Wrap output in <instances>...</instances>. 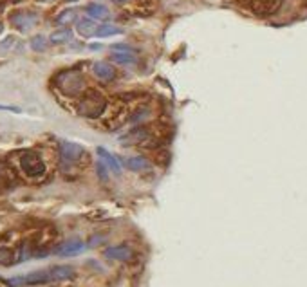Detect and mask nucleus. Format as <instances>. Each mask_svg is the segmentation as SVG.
Wrapping results in <instances>:
<instances>
[{
	"label": "nucleus",
	"instance_id": "obj_1",
	"mask_svg": "<svg viewBox=\"0 0 307 287\" xmlns=\"http://www.w3.org/2000/svg\"><path fill=\"white\" fill-rule=\"evenodd\" d=\"M55 85L62 94L69 98L81 96L85 92V78L80 69H65L55 76Z\"/></svg>",
	"mask_w": 307,
	"mask_h": 287
},
{
	"label": "nucleus",
	"instance_id": "obj_2",
	"mask_svg": "<svg viewBox=\"0 0 307 287\" xmlns=\"http://www.w3.org/2000/svg\"><path fill=\"white\" fill-rule=\"evenodd\" d=\"M107 105H109V102L100 90L89 89L81 94L80 102H78V114L91 119L100 118L107 110Z\"/></svg>",
	"mask_w": 307,
	"mask_h": 287
},
{
	"label": "nucleus",
	"instance_id": "obj_3",
	"mask_svg": "<svg viewBox=\"0 0 307 287\" xmlns=\"http://www.w3.org/2000/svg\"><path fill=\"white\" fill-rule=\"evenodd\" d=\"M20 168L27 177H42L46 173V163L40 157V154L34 150H27L20 156Z\"/></svg>",
	"mask_w": 307,
	"mask_h": 287
},
{
	"label": "nucleus",
	"instance_id": "obj_4",
	"mask_svg": "<svg viewBox=\"0 0 307 287\" xmlns=\"http://www.w3.org/2000/svg\"><path fill=\"white\" fill-rule=\"evenodd\" d=\"M248 6L258 17H271L282 8V0H248Z\"/></svg>",
	"mask_w": 307,
	"mask_h": 287
},
{
	"label": "nucleus",
	"instance_id": "obj_5",
	"mask_svg": "<svg viewBox=\"0 0 307 287\" xmlns=\"http://www.w3.org/2000/svg\"><path fill=\"white\" fill-rule=\"evenodd\" d=\"M9 20L18 31H29L31 27L36 26L38 15L34 11H15Z\"/></svg>",
	"mask_w": 307,
	"mask_h": 287
},
{
	"label": "nucleus",
	"instance_id": "obj_6",
	"mask_svg": "<svg viewBox=\"0 0 307 287\" xmlns=\"http://www.w3.org/2000/svg\"><path fill=\"white\" fill-rule=\"evenodd\" d=\"M60 156L67 163H78L85 156V148L72 141H62L60 143Z\"/></svg>",
	"mask_w": 307,
	"mask_h": 287
},
{
	"label": "nucleus",
	"instance_id": "obj_7",
	"mask_svg": "<svg viewBox=\"0 0 307 287\" xmlns=\"http://www.w3.org/2000/svg\"><path fill=\"white\" fill-rule=\"evenodd\" d=\"M85 248V244L80 241V238H71V241L63 242L58 248L55 249V253L60 255V257H74V255L81 253Z\"/></svg>",
	"mask_w": 307,
	"mask_h": 287
},
{
	"label": "nucleus",
	"instance_id": "obj_8",
	"mask_svg": "<svg viewBox=\"0 0 307 287\" xmlns=\"http://www.w3.org/2000/svg\"><path fill=\"white\" fill-rule=\"evenodd\" d=\"M105 257L110 258V260H119V262H128L132 260L134 253L128 246H110V248L105 249Z\"/></svg>",
	"mask_w": 307,
	"mask_h": 287
},
{
	"label": "nucleus",
	"instance_id": "obj_9",
	"mask_svg": "<svg viewBox=\"0 0 307 287\" xmlns=\"http://www.w3.org/2000/svg\"><path fill=\"white\" fill-rule=\"evenodd\" d=\"M93 72L96 74V78H100L103 81H110L116 78V69L109 62H96L93 65Z\"/></svg>",
	"mask_w": 307,
	"mask_h": 287
},
{
	"label": "nucleus",
	"instance_id": "obj_10",
	"mask_svg": "<svg viewBox=\"0 0 307 287\" xmlns=\"http://www.w3.org/2000/svg\"><path fill=\"white\" fill-rule=\"evenodd\" d=\"M96 154L100 156L101 163H105L107 168H109L110 172H114L116 175H119V173H121V165H119V161L116 159V157H114L110 152H107L105 148H103V147H98Z\"/></svg>",
	"mask_w": 307,
	"mask_h": 287
},
{
	"label": "nucleus",
	"instance_id": "obj_11",
	"mask_svg": "<svg viewBox=\"0 0 307 287\" xmlns=\"http://www.w3.org/2000/svg\"><path fill=\"white\" fill-rule=\"evenodd\" d=\"M98 24L93 20V18H81V20L76 22V31L78 34H81L83 38H91V36H96L98 31Z\"/></svg>",
	"mask_w": 307,
	"mask_h": 287
},
{
	"label": "nucleus",
	"instance_id": "obj_12",
	"mask_svg": "<svg viewBox=\"0 0 307 287\" xmlns=\"http://www.w3.org/2000/svg\"><path fill=\"white\" fill-rule=\"evenodd\" d=\"M51 282H60V280H71L74 278V269L71 266H55L49 269Z\"/></svg>",
	"mask_w": 307,
	"mask_h": 287
},
{
	"label": "nucleus",
	"instance_id": "obj_13",
	"mask_svg": "<svg viewBox=\"0 0 307 287\" xmlns=\"http://www.w3.org/2000/svg\"><path fill=\"white\" fill-rule=\"evenodd\" d=\"M125 166L132 172H148L152 168V163L147 157H128L125 159Z\"/></svg>",
	"mask_w": 307,
	"mask_h": 287
},
{
	"label": "nucleus",
	"instance_id": "obj_14",
	"mask_svg": "<svg viewBox=\"0 0 307 287\" xmlns=\"http://www.w3.org/2000/svg\"><path fill=\"white\" fill-rule=\"evenodd\" d=\"M110 60L119 65H132L138 62V55H136L134 49L132 51H114L110 55Z\"/></svg>",
	"mask_w": 307,
	"mask_h": 287
},
{
	"label": "nucleus",
	"instance_id": "obj_15",
	"mask_svg": "<svg viewBox=\"0 0 307 287\" xmlns=\"http://www.w3.org/2000/svg\"><path fill=\"white\" fill-rule=\"evenodd\" d=\"M85 11H87L89 17L94 18V20H107V18L110 17L109 9L101 4H89L87 8H85Z\"/></svg>",
	"mask_w": 307,
	"mask_h": 287
},
{
	"label": "nucleus",
	"instance_id": "obj_16",
	"mask_svg": "<svg viewBox=\"0 0 307 287\" xmlns=\"http://www.w3.org/2000/svg\"><path fill=\"white\" fill-rule=\"evenodd\" d=\"M72 40V31L69 27H63V29H58L49 36V42L55 43V45H62V43H67Z\"/></svg>",
	"mask_w": 307,
	"mask_h": 287
},
{
	"label": "nucleus",
	"instance_id": "obj_17",
	"mask_svg": "<svg viewBox=\"0 0 307 287\" xmlns=\"http://www.w3.org/2000/svg\"><path fill=\"white\" fill-rule=\"evenodd\" d=\"M74 22H78V13H76L74 9H65V11H62L56 17V24L58 26H71Z\"/></svg>",
	"mask_w": 307,
	"mask_h": 287
},
{
	"label": "nucleus",
	"instance_id": "obj_18",
	"mask_svg": "<svg viewBox=\"0 0 307 287\" xmlns=\"http://www.w3.org/2000/svg\"><path fill=\"white\" fill-rule=\"evenodd\" d=\"M18 262V255L11 248H0V264L2 266H11Z\"/></svg>",
	"mask_w": 307,
	"mask_h": 287
},
{
	"label": "nucleus",
	"instance_id": "obj_19",
	"mask_svg": "<svg viewBox=\"0 0 307 287\" xmlns=\"http://www.w3.org/2000/svg\"><path fill=\"white\" fill-rule=\"evenodd\" d=\"M121 33L118 26H112V24H103V26L98 27L96 36L98 38H107V36H116V34Z\"/></svg>",
	"mask_w": 307,
	"mask_h": 287
},
{
	"label": "nucleus",
	"instance_id": "obj_20",
	"mask_svg": "<svg viewBox=\"0 0 307 287\" xmlns=\"http://www.w3.org/2000/svg\"><path fill=\"white\" fill-rule=\"evenodd\" d=\"M47 38L46 36H42V34H36V36H33L31 38V49L36 53H43L47 49Z\"/></svg>",
	"mask_w": 307,
	"mask_h": 287
},
{
	"label": "nucleus",
	"instance_id": "obj_21",
	"mask_svg": "<svg viewBox=\"0 0 307 287\" xmlns=\"http://www.w3.org/2000/svg\"><path fill=\"white\" fill-rule=\"evenodd\" d=\"M96 173L100 175V179L103 182L109 181V177H107V166L103 165V163H98V165H96Z\"/></svg>",
	"mask_w": 307,
	"mask_h": 287
},
{
	"label": "nucleus",
	"instance_id": "obj_22",
	"mask_svg": "<svg viewBox=\"0 0 307 287\" xmlns=\"http://www.w3.org/2000/svg\"><path fill=\"white\" fill-rule=\"evenodd\" d=\"M15 43V38L13 36H8V38L4 40V42L0 43V53H6V51H9L11 49V45Z\"/></svg>",
	"mask_w": 307,
	"mask_h": 287
},
{
	"label": "nucleus",
	"instance_id": "obj_23",
	"mask_svg": "<svg viewBox=\"0 0 307 287\" xmlns=\"http://www.w3.org/2000/svg\"><path fill=\"white\" fill-rule=\"evenodd\" d=\"M6 181H8V173H6L4 165H2V163H0V186L4 184Z\"/></svg>",
	"mask_w": 307,
	"mask_h": 287
},
{
	"label": "nucleus",
	"instance_id": "obj_24",
	"mask_svg": "<svg viewBox=\"0 0 307 287\" xmlns=\"http://www.w3.org/2000/svg\"><path fill=\"white\" fill-rule=\"evenodd\" d=\"M0 110H9V112H15V114H20L22 112L18 107H9V105H0Z\"/></svg>",
	"mask_w": 307,
	"mask_h": 287
},
{
	"label": "nucleus",
	"instance_id": "obj_25",
	"mask_svg": "<svg viewBox=\"0 0 307 287\" xmlns=\"http://www.w3.org/2000/svg\"><path fill=\"white\" fill-rule=\"evenodd\" d=\"M101 241H103V238H101V236H93V241L89 242V246H96V244H100Z\"/></svg>",
	"mask_w": 307,
	"mask_h": 287
},
{
	"label": "nucleus",
	"instance_id": "obj_26",
	"mask_svg": "<svg viewBox=\"0 0 307 287\" xmlns=\"http://www.w3.org/2000/svg\"><path fill=\"white\" fill-rule=\"evenodd\" d=\"M110 2H114V4H125L126 0H110Z\"/></svg>",
	"mask_w": 307,
	"mask_h": 287
},
{
	"label": "nucleus",
	"instance_id": "obj_27",
	"mask_svg": "<svg viewBox=\"0 0 307 287\" xmlns=\"http://www.w3.org/2000/svg\"><path fill=\"white\" fill-rule=\"evenodd\" d=\"M2 31H4V24L0 22V34H2Z\"/></svg>",
	"mask_w": 307,
	"mask_h": 287
},
{
	"label": "nucleus",
	"instance_id": "obj_28",
	"mask_svg": "<svg viewBox=\"0 0 307 287\" xmlns=\"http://www.w3.org/2000/svg\"><path fill=\"white\" fill-rule=\"evenodd\" d=\"M67 2H76V0H67Z\"/></svg>",
	"mask_w": 307,
	"mask_h": 287
}]
</instances>
